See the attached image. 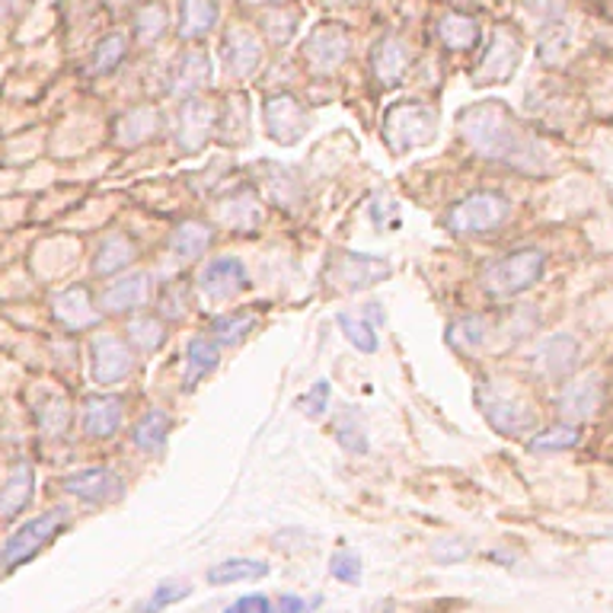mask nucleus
I'll use <instances>...</instances> for the list:
<instances>
[{"label": "nucleus", "instance_id": "a19ab883", "mask_svg": "<svg viewBox=\"0 0 613 613\" xmlns=\"http://www.w3.org/2000/svg\"><path fill=\"white\" fill-rule=\"evenodd\" d=\"M339 330L349 339L352 349H359L362 355H374L381 349V339L374 333V323H367L364 316H352V313H339Z\"/></svg>", "mask_w": 613, "mask_h": 613}, {"label": "nucleus", "instance_id": "a211bd4d", "mask_svg": "<svg viewBox=\"0 0 613 613\" xmlns=\"http://www.w3.org/2000/svg\"><path fill=\"white\" fill-rule=\"evenodd\" d=\"M122 418H125V399L122 396H112V393H93L84 399V409H81V428H84L86 438L93 441H106L112 435H118L122 428Z\"/></svg>", "mask_w": 613, "mask_h": 613}, {"label": "nucleus", "instance_id": "6e6552de", "mask_svg": "<svg viewBox=\"0 0 613 613\" xmlns=\"http://www.w3.org/2000/svg\"><path fill=\"white\" fill-rule=\"evenodd\" d=\"M90 371L100 391H110V387H118L122 381H128L135 371V352L128 339L115 333L96 335L90 345Z\"/></svg>", "mask_w": 613, "mask_h": 613}, {"label": "nucleus", "instance_id": "5701e85b", "mask_svg": "<svg viewBox=\"0 0 613 613\" xmlns=\"http://www.w3.org/2000/svg\"><path fill=\"white\" fill-rule=\"evenodd\" d=\"M35 489V470L29 457H17L7 470V479L0 482V518H17L29 502Z\"/></svg>", "mask_w": 613, "mask_h": 613}, {"label": "nucleus", "instance_id": "4c0bfd02", "mask_svg": "<svg viewBox=\"0 0 613 613\" xmlns=\"http://www.w3.org/2000/svg\"><path fill=\"white\" fill-rule=\"evenodd\" d=\"M447 339H450V345L460 349V352H476V349H482L486 339H489V323H486V316H479V313H467V316H460L457 323H450Z\"/></svg>", "mask_w": 613, "mask_h": 613}, {"label": "nucleus", "instance_id": "72a5a7b5", "mask_svg": "<svg viewBox=\"0 0 613 613\" xmlns=\"http://www.w3.org/2000/svg\"><path fill=\"white\" fill-rule=\"evenodd\" d=\"M128 58V39L125 32H106L96 45H93V55H90V71L96 77H110L115 74Z\"/></svg>", "mask_w": 613, "mask_h": 613}, {"label": "nucleus", "instance_id": "f3484780", "mask_svg": "<svg viewBox=\"0 0 613 613\" xmlns=\"http://www.w3.org/2000/svg\"><path fill=\"white\" fill-rule=\"evenodd\" d=\"M64 492L90 505L115 502L122 496V476L110 470V467H86L77 474L64 476Z\"/></svg>", "mask_w": 613, "mask_h": 613}, {"label": "nucleus", "instance_id": "bb28decb", "mask_svg": "<svg viewBox=\"0 0 613 613\" xmlns=\"http://www.w3.org/2000/svg\"><path fill=\"white\" fill-rule=\"evenodd\" d=\"M135 259H138L135 240L125 237V233H110V237L100 243L96 256H93V272H96L100 279H112V276L125 272Z\"/></svg>", "mask_w": 613, "mask_h": 613}, {"label": "nucleus", "instance_id": "9d476101", "mask_svg": "<svg viewBox=\"0 0 613 613\" xmlns=\"http://www.w3.org/2000/svg\"><path fill=\"white\" fill-rule=\"evenodd\" d=\"M518 64H521V39L508 29H496L476 67V84H505Z\"/></svg>", "mask_w": 613, "mask_h": 613}, {"label": "nucleus", "instance_id": "cd10ccee", "mask_svg": "<svg viewBox=\"0 0 613 613\" xmlns=\"http://www.w3.org/2000/svg\"><path fill=\"white\" fill-rule=\"evenodd\" d=\"M169 428H173L169 413L154 406V409H147V413L132 425V445L138 447L141 454H147V457H157V454H164V447H167Z\"/></svg>", "mask_w": 613, "mask_h": 613}, {"label": "nucleus", "instance_id": "58836bf2", "mask_svg": "<svg viewBox=\"0 0 613 613\" xmlns=\"http://www.w3.org/2000/svg\"><path fill=\"white\" fill-rule=\"evenodd\" d=\"M125 339H128V345H135L144 355H154V352L164 349L167 330H164V323L154 320V316H138V320H132V323L125 326Z\"/></svg>", "mask_w": 613, "mask_h": 613}, {"label": "nucleus", "instance_id": "c03bdc74", "mask_svg": "<svg viewBox=\"0 0 613 613\" xmlns=\"http://www.w3.org/2000/svg\"><path fill=\"white\" fill-rule=\"evenodd\" d=\"M330 403H333V387H330V381H316V384L298 399V406H301V413H304L306 418H323L330 413Z\"/></svg>", "mask_w": 613, "mask_h": 613}, {"label": "nucleus", "instance_id": "4be33fe9", "mask_svg": "<svg viewBox=\"0 0 613 613\" xmlns=\"http://www.w3.org/2000/svg\"><path fill=\"white\" fill-rule=\"evenodd\" d=\"M208 84H211V61H208V55L198 52V49L183 52L179 61L173 64V74H169V96L193 100Z\"/></svg>", "mask_w": 613, "mask_h": 613}, {"label": "nucleus", "instance_id": "39448f33", "mask_svg": "<svg viewBox=\"0 0 613 613\" xmlns=\"http://www.w3.org/2000/svg\"><path fill=\"white\" fill-rule=\"evenodd\" d=\"M438 132V112L425 103H396L384 115V141L393 154L416 150L422 144L435 138Z\"/></svg>", "mask_w": 613, "mask_h": 613}, {"label": "nucleus", "instance_id": "09e8293b", "mask_svg": "<svg viewBox=\"0 0 613 613\" xmlns=\"http://www.w3.org/2000/svg\"><path fill=\"white\" fill-rule=\"evenodd\" d=\"M224 613H272V601L266 594H247V598L233 601Z\"/></svg>", "mask_w": 613, "mask_h": 613}, {"label": "nucleus", "instance_id": "2f4dec72", "mask_svg": "<svg viewBox=\"0 0 613 613\" xmlns=\"http://www.w3.org/2000/svg\"><path fill=\"white\" fill-rule=\"evenodd\" d=\"M160 132V112L154 106H135L118 122V144L122 147H138Z\"/></svg>", "mask_w": 613, "mask_h": 613}, {"label": "nucleus", "instance_id": "864d4df0", "mask_svg": "<svg viewBox=\"0 0 613 613\" xmlns=\"http://www.w3.org/2000/svg\"><path fill=\"white\" fill-rule=\"evenodd\" d=\"M20 7H23V0H0V20L13 17V13H17Z\"/></svg>", "mask_w": 613, "mask_h": 613}, {"label": "nucleus", "instance_id": "aec40b11", "mask_svg": "<svg viewBox=\"0 0 613 613\" xmlns=\"http://www.w3.org/2000/svg\"><path fill=\"white\" fill-rule=\"evenodd\" d=\"M150 301V276L147 272H132V276H122L118 281H112L103 288L100 294V310L103 313H135L141 306Z\"/></svg>", "mask_w": 613, "mask_h": 613}, {"label": "nucleus", "instance_id": "9b49d317", "mask_svg": "<svg viewBox=\"0 0 613 613\" xmlns=\"http://www.w3.org/2000/svg\"><path fill=\"white\" fill-rule=\"evenodd\" d=\"M198 284L211 301H230L250 288V272H247L243 259H237V256H215L205 262Z\"/></svg>", "mask_w": 613, "mask_h": 613}, {"label": "nucleus", "instance_id": "4468645a", "mask_svg": "<svg viewBox=\"0 0 613 613\" xmlns=\"http://www.w3.org/2000/svg\"><path fill=\"white\" fill-rule=\"evenodd\" d=\"M221 55H224V71H227V77H233V81H247V77H252V74L259 71V64H262L266 52H262V42H259V35H256L252 29L233 27L227 35H224Z\"/></svg>", "mask_w": 613, "mask_h": 613}, {"label": "nucleus", "instance_id": "7ed1b4c3", "mask_svg": "<svg viewBox=\"0 0 613 613\" xmlns=\"http://www.w3.org/2000/svg\"><path fill=\"white\" fill-rule=\"evenodd\" d=\"M511 218V198L496 189H476L447 211V230L457 237H486L496 233Z\"/></svg>", "mask_w": 613, "mask_h": 613}, {"label": "nucleus", "instance_id": "dca6fc26", "mask_svg": "<svg viewBox=\"0 0 613 613\" xmlns=\"http://www.w3.org/2000/svg\"><path fill=\"white\" fill-rule=\"evenodd\" d=\"M52 316L64 330L81 333V330H90L103 320V310H100V304H93L84 284H71V288L52 294Z\"/></svg>", "mask_w": 613, "mask_h": 613}, {"label": "nucleus", "instance_id": "7c9ffc66", "mask_svg": "<svg viewBox=\"0 0 613 613\" xmlns=\"http://www.w3.org/2000/svg\"><path fill=\"white\" fill-rule=\"evenodd\" d=\"M269 575V562L262 559H224L218 565L208 569V585H237V582H256V579H266Z\"/></svg>", "mask_w": 613, "mask_h": 613}, {"label": "nucleus", "instance_id": "20e7f679", "mask_svg": "<svg viewBox=\"0 0 613 613\" xmlns=\"http://www.w3.org/2000/svg\"><path fill=\"white\" fill-rule=\"evenodd\" d=\"M64 524H67V508H61V505L42 511L39 518H29L27 524H20L7 537V543L0 547V565L3 569H17V565H23L29 559H35L55 540Z\"/></svg>", "mask_w": 613, "mask_h": 613}, {"label": "nucleus", "instance_id": "423d86ee", "mask_svg": "<svg viewBox=\"0 0 613 613\" xmlns=\"http://www.w3.org/2000/svg\"><path fill=\"white\" fill-rule=\"evenodd\" d=\"M479 406L486 422L505 435V438H518V435H530L537 428V413L530 409V403L515 391H505L496 381H489L479 391Z\"/></svg>", "mask_w": 613, "mask_h": 613}, {"label": "nucleus", "instance_id": "6ab92c4d", "mask_svg": "<svg viewBox=\"0 0 613 613\" xmlns=\"http://www.w3.org/2000/svg\"><path fill=\"white\" fill-rule=\"evenodd\" d=\"M391 272V262L384 256H371V252H339V262H335V279L342 281L345 291L371 288V284L387 279Z\"/></svg>", "mask_w": 613, "mask_h": 613}, {"label": "nucleus", "instance_id": "412c9836", "mask_svg": "<svg viewBox=\"0 0 613 613\" xmlns=\"http://www.w3.org/2000/svg\"><path fill=\"white\" fill-rule=\"evenodd\" d=\"M559 416L569 418V422H582V418L598 416V409L604 406V384L601 377H582V381H572L565 384L557 399Z\"/></svg>", "mask_w": 613, "mask_h": 613}, {"label": "nucleus", "instance_id": "2eb2a0df", "mask_svg": "<svg viewBox=\"0 0 613 613\" xmlns=\"http://www.w3.org/2000/svg\"><path fill=\"white\" fill-rule=\"evenodd\" d=\"M218 125V112L215 106H208L205 100H183L179 115H176V144L183 154H198L208 138H211V128Z\"/></svg>", "mask_w": 613, "mask_h": 613}, {"label": "nucleus", "instance_id": "8fccbe9b", "mask_svg": "<svg viewBox=\"0 0 613 613\" xmlns=\"http://www.w3.org/2000/svg\"><path fill=\"white\" fill-rule=\"evenodd\" d=\"M521 3L528 7L533 17H540V20H547V23L557 20L559 13H562V7H565L562 0H521Z\"/></svg>", "mask_w": 613, "mask_h": 613}, {"label": "nucleus", "instance_id": "79ce46f5", "mask_svg": "<svg viewBox=\"0 0 613 613\" xmlns=\"http://www.w3.org/2000/svg\"><path fill=\"white\" fill-rule=\"evenodd\" d=\"M193 594V588L189 582H164V585L154 588V594L147 598V601H141L138 613H160L173 607V604H179V601H186Z\"/></svg>", "mask_w": 613, "mask_h": 613}, {"label": "nucleus", "instance_id": "e433bc0d", "mask_svg": "<svg viewBox=\"0 0 613 613\" xmlns=\"http://www.w3.org/2000/svg\"><path fill=\"white\" fill-rule=\"evenodd\" d=\"M579 441H582L579 425L559 422V425H550V428H543V432H533L530 450H533V454H559V450H572Z\"/></svg>", "mask_w": 613, "mask_h": 613}, {"label": "nucleus", "instance_id": "b1692460", "mask_svg": "<svg viewBox=\"0 0 613 613\" xmlns=\"http://www.w3.org/2000/svg\"><path fill=\"white\" fill-rule=\"evenodd\" d=\"M221 20V3L218 0H179L176 13V32L183 42H198L205 39Z\"/></svg>", "mask_w": 613, "mask_h": 613}, {"label": "nucleus", "instance_id": "5fc2aeb1", "mask_svg": "<svg viewBox=\"0 0 613 613\" xmlns=\"http://www.w3.org/2000/svg\"><path fill=\"white\" fill-rule=\"evenodd\" d=\"M247 7H256V10H262V7H284L288 0H243Z\"/></svg>", "mask_w": 613, "mask_h": 613}, {"label": "nucleus", "instance_id": "49530a36", "mask_svg": "<svg viewBox=\"0 0 613 613\" xmlns=\"http://www.w3.org/2000/svg\"><path fill=\"white\" fill-rule=\"evenodd\" d=\"M266 29H269V35H272V42L276 45H284L294 32H298V13H276V17H269L266 20Z\"/></svg>", "mask_w": 613, "mask_h": 613}, {"label": "nucleus", "instance_id": "473e14b6", "mask_svg": "<svg viewBox=\"0 0 613 613\" xmlns=\"http://www.w3.org/2000/svg\"><path fill=\"white\" fill-rule=\"evenodd\" d=\"M333 438L345 454H367V425L355 406H345L333 416Z\"/></svg>", "mask_w": 613, "mask_h": 613}, {"label": "nucleus", "instance_id": "0eeeda50", "mask_svg": "<svg viewBox=\"0 0 613 613\" xmlns=\"http://www.w3.org/2000/svg\"><path fill=\"white\" fill-rule=\"evenodd\" d=\"M349 55H352V35H349L345 27L320 23V27H313L306 32L301 58H304L306 71H313L316 77L335 74L349 61Z\"/></svg>", "mask_w": 613, "mask_h": 613}, {"label": "nucleus", "instance_id": "f257e3e1", "mask_svg": "<svg viewBox=\"0 0 613 613\" xmlns=\"http://www.w3.org/2000/svg\"><path fill=\"white\" fill-rule=\"evenodd\" d=\"M457 128H460V138L467 141L476 150V157L482 160L530 169V173L543 167L547 150L515 118V112L508 110L502 100H486V103L467 106L457 115Z\"/></svg>", "mask_w": 613, "mask_h": 613}, {"label": "nucleus", "instance_id": "c9c22d12", "mask_svg": "<svg viewBox=\"0 0 613 613\" xmlns=\"http://www.w3.org/2000/svg\"><path fill=\"white\" fill-rule=\"evenodd\" d=\"M132 29H135V39H138L141 45H157L169 32L167 7L160 0L144 3L138 13H135V20H132Z\"/></svg>", "mask_w": 613, "mask_h": 613}, {"label": "nucleus", "instance_id": "a878e982", "mask_svg": "<svg viewBox=\"0 0 613 613\" xmlns=\"http://www.w3.org/2000/svg\"><path fill=\"white\" fill-rule=\"evenodd\" d=\"M71 418H74L71 403H67L61 393H45V396H39V399L32 403V422H35L39 435L49 438V441H58V438L67 435Z\"/></svg>", "mask_w": 613, "mask_h": 613}, {"label": "nucleus", "instance_id": "a18cd8bd", "mask_svg": "<svg viewBox=\"0 0 613 613\" xmlns=\"http://www.w3.org/2000/svg\"><path fill=\"white\" fill-rule=\"evenodd\" d=\"M330 575L345 582V585H359L362 582V557L352 550H339L330 559Z\"/></svg>", "mask_w": 613, "mask_h": 613}, {"label": "nucleus", "instance_id": "c85d7f7f", "mask_svg": "<svg viewBox=\"0 0 613 613\" xmlns=\"http://www.w3.org/2000/svg\"><path fill=\"white\" fill-rule=\"evenodd\" d=\"M221 364V349L215 339L208 335H196L189 345H186V371H183V384L186 391H196L198 384Z\"/></svg>", "mask_w": 613, "mask_h": 613}, {"label": "nucleus", "instance_id": "37998d69", "mask_svg": "<svg viewBox=\"0 0 613 613\" xmlns=\"http://www.w3.org/2000/svg\"><path fill=\"white\" fill-rule=\"evenodd\" d=\"M565 23H559V20H550V23H543L540 29V42H537V52L543 61H557L562 55V49L569 45V29H562Z\"/></svg>", "mask_w": 613, "mask_h": 613}, {"label": "nucleus", "instance_id": "603ef678", "mask_svg": "<svg viewBox=\"0 0 613 613\" xmlns=\"http://www.w3.org/2000/svg\"><path fill=\"white\" fill-rule=\"evenodd\" d=\"M364 320L374 323V326H381V323H387V313H384V306L377 304V301H371V304L364 306Z\"/></svg>", "mask_w": 613, "mask_h": 613}, {"label": "nucleus", "instance_id": "f8f14e48", "mask_svg": "<svg viewBox=\"0 0 613 613\" xmlns=\"http://www.w3.org/2000/svg\"><path fill=\"white\" fill-rule=\"evenodd\" d=\"M582 359V345L579 339L569 333H557L550 339H543L533 352V371L547 381H562V377H572V371L579 367Z\"/></svg>", "mask_w": 613, "mask_h": 613}, {"label": "nucleus", "instance_id": "ea45409f", "mask_svg": "<svg viewBox=\"0 0 613 613\" xmlns=\"http://www.w3.org/2000/svg\"><path fill=\"white\" fill-rule=\"evenodd\" d=\"M221 215L224 224H230L237 230H252L259 224V198L252 196L250 189H240L224 201Z\"/></svg>", "mask_w": 613, "mask_h": 613}, {"label": "nucleus", "instance_id": "de8ad7c7", "mask_svg": "<svg viewBox=\"0 0 613 613\" xmlns=\"http://www.w3.org/2000/svg\"><path fill=\"white\" fill-rule=\"evenodd\" d=\"M467 553H470V550H467V543H464L460 537H441V540L435 543V559H438V562H460Z\"/></svg>", "mask_w": 613, "mask_h": 613}, {"label": "nucleus", "instance_id": "ddd939ff", "mask_svg": "<svg viewBox=\"0 0 613 613\" xmlns=\"http://www.w3.org/2000/svg\"><path fill=\"white\" fill-rule=\"evenodd\" d=\"M409 64H413V49L396 32L384 35L371 52V74H374L381 90H393V86L403 84L406 74H409Z\"/></svg>", "mask_w": 613, "mask_h": 613}, {"label": "nucleus", "instance_id": "f03ea898", "mask_svg": "<svg viewBox=\"0 0 613 613\" xmlns=\"http://www.w3.org/2000/svg\"><path fill=\"white\" fill-rule=\"evenodd\" d=\"M543 276H547V252L530 247V250H515L489 262L479 284L492 298H518L533 284H540Z\"/></svg>", "mask_w": 613, "mask_h": 613}, {"label": "nucleus", "instance_id": "c756f323", "mask_svg": "<svg viewBox=\"0 0 613 613\" xmlns=\"http://www.w3.org/2000/svg\"><path fill=\"white\" fill-rule=\"evenodd\" d=\"M211 243H215V230L201 221H183L173 230V237H169V250H173V256H179V259H186V262L201 259L205 252L211 250Z\"/></svg>", "mask_w": 613, "mask_h": 613}, {"label": "nucleus", "instance_id": "f704fd0d", "mask_svg": "<svg viewBox=\"0 0 613 613\" xmlns=\"http://www.w3.org/2000/svg\"><path fill=\"white\" fill-rule=\"evenodd\" d=\"M252 326H256V313L252 310H227V313H218L211 320L208 333L221 345H240L252 333Z\"/></svg>", "mask_w": 613, "mask_h": 613}, {"label": "nucleus", "instance_id": "3c124183", "mask_svg": "<svg viewBox=\"0 0 613 613\" xmlns=\"http://www.w3.org/2000/svg\"><path fill=\"white\" fill-rule=\"evenodd\" d=\"M313 604H320V601H313ZM313 604H306L304 598H298V594H281L279 598L281 613H310Z\"/></svg>", "mask_w": 613, "mask_h": 613}, {"label": "nucleus", "instance_id": "393cba45", "mask_svg": "<svg viewBox=\"0 0 613 613\" xmlns=\"http://www.w3.org/2000/svg\"><path fill=\"white\" fill-rule=\"evenodd\" d=\"M435 35L445 45L447 52H470L479 45L482 29L476 23V17L464 13V10H447L435 20Z\"/></svg>", "mask_w": 613, "mask_h": 613}, {"label": "nucleus", "instance_id": "1a4fd4ad", "mask_svg": "<svg viewBox=\"0 0 613 613\" xmlns=\"http://www.w3.org/2000/svg\"><path fill=\"white\" fill-rule=\"evenodd\" d=\"M262 122H266V132L276 144H298L306 135V110L304 103L291 93H272L266 96L262 103Z\"/></svg>", "mask_w": 613, "mask_h": 613}]
</instances>
